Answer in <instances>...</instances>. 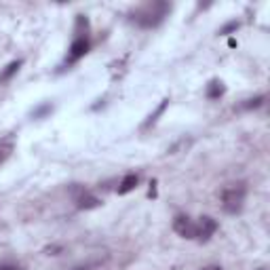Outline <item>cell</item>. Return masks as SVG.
<instances>
[{
  "instance_id": "16",
  "label": "cell",
  "mask_w": 270,
  "mask_h": 270,
  "mask_svg": "<svg viewBox=\"0 0 270 270\" xmlns=\"http://www.w3.org/2000/svg\"><path fill=\"white\" fill-rule=\"evenodd\" d=\"M74 270H91V266H78V268H74Z\"/></svg>"
},
{
  "instance_id": "11",
  "label": "cell",
  "mask_w": 270,
  "mask_h": 270,
  "mask_svg": "<svg viewBox=\"0 0 270 270\" xmlns=\"http://www.w3.org/2000/svg\"><path fill=\"white\" fill-rule=\"evenodd\" d=\"M264 104V95L254 97V100H247L245 104H241V110H254V108H260Z\"/></svg>"
},
{
  "instance_id": "8",
  "label": "cell",
  "mask_w": 270,
  "mask_h": 270,
  "mask_svg": "<svg viewBox=\"0 0 270 270\" xmlns=\"http://www.w3.org/2000/svg\"><path fill=\"white\" fill-rule=\"evenodd\" d=\"M224 91H226V89H224L220 80H211V83L207 85V97H209V100H218V97L224 95Z\"/></svg>"
},
{
  "instance_id": "3",
  "label": "cell",
  "mask_w": 270,
  "mask_h": 270,
  "mask_svg": "<svg viewBox=\"0 0 270 270\" xmlns=\"http://www.w3.org/2000/svg\"><path fill=\"white\" fill-rule=\"evenodd\" d=\"M89 47H91L89 36H78L76 34V38L72 40V44H70V51H68V59L66 61H68V64H74V61H78L80 57H85Z\"/></svg>"
},
{
  "instance_id": "4",
  "label": "cell",
  "mask_w": 270,
  "mask_h": 270,
  "mask_svg": "<svg viewBox=\"0 0 270 270\" xmlns=\"http://www.w3.org/2000/svg\"><path fill=\"white\" fill-rule=\"evenodd\" d=\"M218 230V222H215L213 218H209V215H203V218L199 220V224H196V241H201V243H207L211 237H213V232Z\"/></svg>"
},
{
  "instance_id": "5",
  "label": "cell",
  "mask_w": 270,
  "mask_h": 270,
  "mask_svg": "<svg viewBox=\"0 0 270 270\" xmlns=\"http://www.w3.org/2000/svg\"><path fill=\"white\" fill-rule=\"evenodd\" d=\"M173 230L184 239H194L196 237V224L188 218V215H175Z\"/></svg>"
},
{
  "instance_id": "6",
  "label": "cell",
  "mask_w": 270,
  "mask_h": 270,
  "mask_svg": "<svg viewBox=\"0 0 270 270\" xmlns=\"http://www.w3.org/2000/svg\"><path fill=\"white\" fill-rule=\"evenodd\" d=\"M100 205H102V201L97 199V196L89 194L87 190L76 199V207H78V209H85V211H87V209H95V207H100Z\"/></svg>"
},
{
  "instance_id": "9",
  "label": "cell",
  "mask_w": 270,
  "mask_h": 270,
  "mask_svg": "<svg viewBox=\"0 0 270 270\" xmlns=\"http://www.w3.org/2000/svg\"><path fill=\"white\" fill-rule=\"evenodd\" d=\"M19 68H21V61H13V64H8L6 70L0 74V83H6V80L11 78L13 74H17V70H19Z\"/></svg>"
},
{
  "instance_id": "14",
  "label": "cell",
  "mask_w": 270,
  "mask_h": 270,
  "mask_svg": "<svg viewBox=\"0 0 270 270\" xmlns=\"http://www.w3.org/2000/svg\"><path fill=\"white\" fill-rule=\"evenodd\" d=\"M8 150H11V148L4 146V143H0V163H4V160H6V156H8Z\"/></svg>"
},
{
  "instance_id": "1",
  "label": "cell",
  "mask_w": 270,
  "mask_h": 270,
  "mask_svg": "<svg viewBox=\"0 0 270 270\" xmlns=\"http://www.w3.org/2000/svg\"><path fill=\"white\" fill-rule=\"evenodd\" d=\"M167 13H169V4L156 0V2H148V4L139 6L137 11L133 13V21L141 25V28H156V25L165 19Z\"/></svg>"
},
{
  "instance_id": "17",
  "label": "cell",
  "mask_w": 270,
  "mask_h": 270,
  "mask_svg": "<svg viewBox=\"0 0 270 270\" xmlns=\"http://www.w3.org/2000/svg\"><path fill=\"white\" fill-rule=\"evenodd\" d=\"M207 270H220V268H207Z\"/></svg>"
},
{
  "instance_id": "13",
  "label": "cell",
  "mask_w": 270,
  "mask_h": 270,
  "mask_svg": "<svg viewBox=\"0 0 270 270\" xmlns=\"http://www.w3.org/2000/svg\"><path fill=\"white\" fill-rule=\"evenodd\" d=\"M47 112H51V104H44V106H40L38 110L34 112V119H40V116H44Z\"/></svg>"
},
{
  "instance_id": "10",
  "label": "cell",
  "mask_w": 270,
  "mask_h": 270,
  "mask_svg": "<svg viewBox=\"0 0 270 270\" xmlns=\"http://www.w3.org/2000/svg\"><path fill=\"white\" fill-rule=\"evenodd\" d=\"M167 104H169V100H163V102H160V106L156 108V112H154V114H150V116H148V121H146V123H143V129H146V127H150V125H154V123H156V119H158V116H160V114H163V112H165V108H167Z\"/></svg>"
},
{
  "instance_id": "2",
  "label": "cell",
  "mask_w": 270,
  "mask_h": 270,
  "mask_svg": "<svg viewBox=\"0 0 270 270\" xmlns=\"http://www.w3.org/2000/svg\"><path fill=\"white\" fill-rule=\"evenodd\" d=\"M245 194H247V188L243 184H230L222 190V209L235 215L243 209V205H245Z\"/></svg>"
},
{
  "instance_id": "12",
  "label": "cell",
  "mask_w": 270,
  "mask_h": 270,
  "mask_svg": "<svg viewBox=\"0 0 270 270\" xmlns=\"http://www.w3.org/2000/svg\"><path fill=\"white\" fill-rule=\"evenodd\" d=\"M235 30H239V21H230V23H226L224 28L220 30V34H230V32H235Z\"/></svg>"
},
{
  "instance_id": "7",
  "label": "cell",
  "mask_w": 270,
  "mask_h": 270,
  "mask_svg": "<svg viewBox=\"0 0 270 270\" xmlns=\"http://www.w3.org/2000/svg\"><path fill=\"white\" fill-rule=\"evenodd\" d=\"M137 182H139V177L135 175V173L125 175V177H123V182H121V186L116 188V192H119V194H129L131 190H135V186H137Z\"/></svg>"
},
{
  "instance_id": "15",
  "label": "cell",
  "mask_w": 270,
  "mask_h": 270,
  "mask_svg": "<svg viewBox=\"0 0 270 270\" xmlns=\"http://www.w3.org/2000/svg\"><path fill=\"white\" fill-rule=\"evenodd\" d=\"M0 270H21V268L15 264H0Z\"/></svg>"
}]
</instances>
